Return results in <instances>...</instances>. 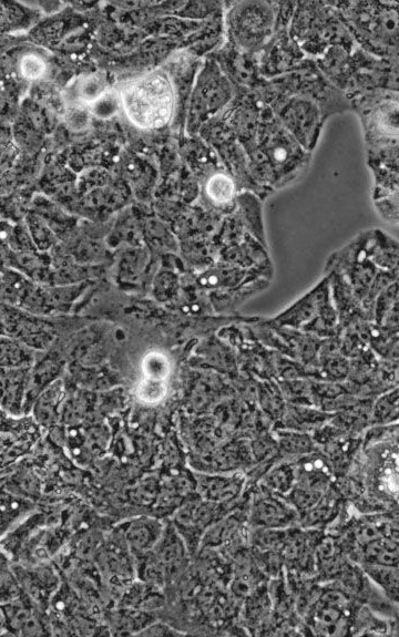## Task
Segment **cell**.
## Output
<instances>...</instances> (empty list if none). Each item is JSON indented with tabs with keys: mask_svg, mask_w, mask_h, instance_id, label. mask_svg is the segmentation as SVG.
<instances>
[{
	"mask_svg": "<svg viewBox=\"0 0 399 637\" xmlns=\"http://www.w3.org/2000/svg\"><path fill=\"white\" fill-rule=\"evenodd\" d=\"M250 175L265 189L280 187L297 178L308 166L306 151L267 106L256 130L241 140Z\"/></svg>",
	"mask_w": 399,
	"mask_h": 637,
	"instance_id": "cell-1",
	"label": "cell"
},
{
	"mask_svg": "<svg viewBox=\"0 0 399 637\" xmlns=\"http://www.w3.org/2000/svg\"><path fill=\"white\" fill-rule=\"evenodd\" d=\"M358 47L386 59H399V1H328Z\"/></svg>",
	"mask_w": 399,
	"mask_h": 637,
	"instance_id": "cell-2",
	"label": "cell"
},
{
	"mask_svg": "<svg viewBox=\"0 0 399 637\" xmlns=\"http://www.w3.org/2000/svg\"><path fill=\"white\" fill-rule=\"evenodd\" d=\"M177 94L170 76L153 71L125 82L119 103L131 124L141 130L160 129L174 116Z\"/></svg>",
	"mask_w": 399,
	"mask_h": 637,
	"instance_id": "cell-3",
	"label": "cell"
},
{
	"mask_svg": "<svg viewBox=\"0 0 399 637\" xmlns=\"http://www.w3.org/2000/svg\"><path fill=\"white\" fill-rule=\"evenodd\" d=\"M289 33L313 60L332 45H341L349 50L357 48L354 37L329 2H296Z\"/></svg>",
	"mask_w": 399,
	"mask_h": 637,
	"instance_id": "cell-4",
	"label": "cell"
},
{
	"mask_svg": "<svg viewBox=\"0 0 399 637\" xmlns=\"http://www.w3.org/2000/svg\"><path fill=\"white\" fill-rule=\"evenodd\" d=\"M346 95L360 121L367 152L399 145V92L374 89Z\"/></svg>",
	"mask_w": 399,
	"mask_h": 637,
	"instance_id": "cell-5",
	"label": "cell"
},
{
	"mask_svg": "<svg viewBox=\"0 0 399 637\" xmlns=\"http://www.w3.org/2000/svg\"><path fill=\"white\" fill-rule=\"evenodd\" d=\"M268 82L269 105L279 96L299 95L316 101L327 119L351 111L346 93L336 88L310 58H307L294 71L270 79Z\"/></svg>",
	"mask_w": 399,
	"mask_h": 637,
	"instance_id": "cell-6",
	"label": "cell"
},
{
	"mask_svg": "<svg viewBox=\"0 0 399 637\" xmlns=\"http://www.w3.org/2000/svg\"><path fill=\"white\" fill-rule=\"evenodd\" d=\"M226 20L233 45L242 52L258 55L276 32V2L235 3Z\"/></svg>",
	"mask_w": 399,
	"mask_h": 637,
	"instance_id": "cell-7",
	"label": "cell"
},
{
	"mask_svg": "<svg viewBox=\"0 0 399 637\" xmlns=\"http://www.w3.org/2000/svg\"><path fill=\"white\" fill-rule=\"evenodd\" d=\"M231 80L218 63L207 60L197 75L190 103V130L196 131L203 122L226 107L233 97Z\"/></svg>",
	"mask_w": 399,
	"mask_h": 637,
	"instance_id": "cell-8",
	"label": "cell"
},
{
	"mask_svg": "<svg viewBox=\"0 0 399 637\" xmlns=\"http://www.w3.org/2000/svg\"><path fill=\"white\" fill-rule=\"evenodd\" d=\"M269 106L296 141L311 152L327 120L319 104L308 97L289 95L277 97Z\"/></svg>",
	"mask_w": 399,
	"mask_h": 637,
	"instance_id": "cell-9",
	"label": "cell"
},
{
	"mask_svg": "<svg viewBox=\"0 0 399 637\" xmlns=\"http://www.w3.org/2000/svg\"><path fill=\"white\" fill-rule=\"evenodd\" d=\"M308 56L289 33V28L275 32L258 54L259 72L270 80L298 68Z\"/></svg>",
	"mask_w": 399,
	"mask_h": 637,
	"instance_id": "cell-10",
	"label": "cell"
},
{
	"mask_svg": "<svg viewBox=\"0 0 399 637\" xmlns=\"http://www.w3.org/2000/svg\"><path fill=\"white\" fill-rule=\"evenodd\" d=\"M7 308L8 310L2 311L3 333L37 350L44 349L51 343L53 331L48 322L13 306L8 305Z\"/></svg>",
	"mask_w": 399,
	"mask_h": 637,
	"instance_id": "cell-11",
	"label": "cell"
},
{
	"mask_svg": "<svg viewBox=\"0 0 399 637\" xmlns=\"http://www.w3.org/2000/svg\"><path fill=\"white\" fill-rule=\"evenodd\" d=\"M367 164L376 198L399 189V145L367 152Z\"/></svg>",
	"mask_w": 399,
	"mask_h": 637,
	"instance_id": "cell-12",
	"label": "cell"
},
{
	"mask_svg": "<svg viewBox=\"0 0 399 637\" xmlns=\"http://www.w3.org/2000/svg\"><path fill=\"white\" fill-rule=\"evenodd\" d=\"M297 511L278 494H267L258 499L252 508V520L255 524L267 527H286L297 521Z\"/></svg>",
	"mask_w": 399,
	"mask_h": 637,
	"instance_id": "cell-13",
	"label": "cell"
},
{
	"mask_svg": "<svg viewBox=\"0 0 399 637\" xmlns=\"http://www.w3.org/2000/svg\"><path fill=\"white\" fill-rule=\"evenodd\" d=\"M202 187L204 197L215 207H226L235 201V178L221 167H214L204 174Z\"/></svg>",
	"mask_w": 399,
	"mask_h": 637,
	"instance_id": "cell-14",
	"label": "cell"
},
{
	"mask_svg": "<svg viewBox=\"0 0 399 637\" xmlns=\"http://www.w3.org/2000/svg\"><path fill=\"white\" fill-rule=\"evenodd\" d=\"M30 367L3 368L2 405L8 412L19 414L24 407Z\"/></svg>",
	"mask_w": 399,
	"mask_h": 637,
	"instance_id": "cell-15",
	"label": "cell"
},
{
	"mask_svg": "<svg viewBox=\"0 0 399 637\" xmlns=\"http://www.w3.org/2000/svg\"><path fill=\"white\" fill-rule=\"evenodd\" d=\"M161 534V524L146 517L133 520L124 528V538L131 549L142 554L160 541Z\"/></svg>",
	"mask_w": 399,
	"mask_h": 637,
	"instance_id": "cell-16",
	"label": "cell"
},
{
	"mask_svg": "<svg viewBox=\"0 0 399 637\" xmlns=\"http://www.w3.org/2000/svg\"><path fill=\"white\" fill-rule=\"evenodd\" d=\"M33 370L30 371L25 405L30 404L48 388V386L59 376L61 362L57 357L47 356L37 361Z\"/></svg>",
	"mask_w": 399,
	"mask_h": 637,
	"instance_id": "cell-17",
	"label": "cell"
},
{
	"mask_svg": "<svg viewBox=\"0 0 399 637\" xmlns=\"http://www.w3.org/2000/svg\"><path fill=\"white\" fill-rule=\"evenodd\" d=\"M241 486V477L203 476L197 481L201 494L211 502H224L234 497Z\"/></svg>",
	"mask_w": 399,
	"mask_h": 637,
	"instance_id": "cell-18",
	"label": "cell"
},
{
	"mask_svg": "<svg viewBox=\"0 0 399 637\" xmlns=\"http://www.w3.org/2000/svg\"><path fill=\"white\" fill-rule=\"evenodd\" d=\"M74 105H94L106 94V82L99 73H91L79 78L71 89Z\"/></svg>",
	"mask_w": 399,
	"mask_h": 637,
	"instance_id": "cell-19",
	"label": "cell"
},
{
	"mask_svg": "<svg viewBox=\"0 0 399 637\" xmlns=\"http://www.w3.org/2000/svg\"><path fill=\"white\" fill-rule=\"evenodd\" d=\"M37 362V349L11 337H2L1 363L3 368L30 367Z\"/></svg>",
	"mask_w": 399,
	"mask_h": 637,
	"instance_id": "cell-20",
	"label": "cell"
},
{
	"mask_svg": "<svg viewBox=\"0 0 399 637\" xmlns=\"http://www.w3.org/2000/svg\"><path fill=\"white\" fill-rule=\"evenodd\" d=\"M17 70L24 80H42L48 73V61L41 53L27 51L18 58Z\"/></svg>",
	"mask_w": 399,
	"mask_h": 637,
	"instance_id": "cell-21",
	"label": "cell"
},
{
	"mask_svg": "<svg viewBox=\"0 0 399 637\" xmlns=\"http://www.w3.org/2000/svg\"><path fill=\"white\" fill-rule=\"evenodd\" d=\"M60 398V382L51 384L34 401V415L43 424L53 422L57 418V407Z\"/></svg>",
	"mask_w": 399,
	"mask_h": 637,
	"instance_id": "cell-22",
	"label": "cell"
},
{
	"mask_svg": "<svg viewBox=\"0 0 399 637\" xmlns=\"http://www.w3.org/2000/svg\"><path fill=\"white\" fill-rule=\"evenodd\" d=\"M295 481L294 466L283 463L272 469L265 475L266 490L275 494L288 493Z\"/></svg>",
	"mask_w": 399,
	"mask_h": 637,
	"instance_id": "cell-23",
	"label": "cell"
},
{
	"mask_svg": "<svg viewBox=\"0 0 399 637\" xmlns=\"http://www.w3.org/2000/svg\"><path fill=\"white\" fill-rule=\"evenodd\" d=\"M30 508L31 504L27 500L3 493L1 499L2 526L14 523L20 516L28 513Z\"/></svg>",
	"mask_w": 399,
	"mask_h": 637,
	"instance_id": "cell-24",
	"label": "cell"
},
{
	"mask_svg": "<svg viewBox=\"0 0 399 637\" xmlns=\"http://www.w3.org/2000/svg\"><path fill=\"white\" fill-rule=\"evenodd\" d=\"M29 228L34 240V245L40 249H47L53 243V234L41 218L37 216L30 217Z\"/></svg>",
	"mask_w": 399,
	"mask_h": 637,
	"instance_id": "cell-25",
	"label": "cell"
},
{
	"mask_svg": "<svg viewBox=\"0 0 399 637\" xmlns=\"http://www.w3.org/2000/svg\"><path fill=\"white\" fill-rule=\"evenodd\" d=\"M144 264H145V256L143 254L142 255H136L134 253L129 254L127 256L123 257L120 264L119 276L124 280H133L143 270Z\"/></svg>",
	"mask_w": 399,
	"mask_h": 637,
	"instance_id": "cell-26",
	"label": "cell"
},
{
	"mask_svg": "<svg viewBox=\"0 0 399 637\" xmlns=\"http://www.w3.org/2000/svg\"><path fill=\"white\" fill-rule=\"evenodd\" d=\"M172 288H173L172 278L168 276V273H163L158 275L154 281V294L161 300H165L168 298Z\"/></svg>",
	"mask_w": 399,
	"mask_h": 637,
	"instance_id": "cell-27",
	"label": "cell"
}]
</instances>
